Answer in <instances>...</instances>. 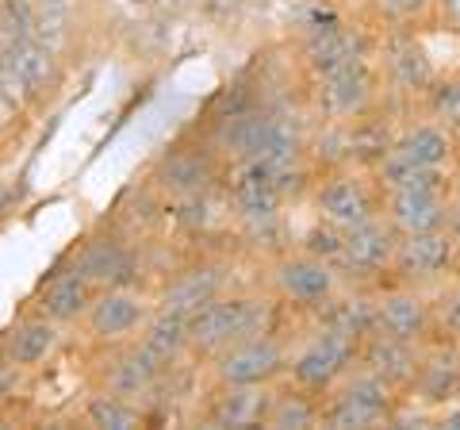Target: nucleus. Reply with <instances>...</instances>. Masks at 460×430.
<instances>
[{"instance_id":"f257e3e1","label":"nucleus","mask_w":460,"mask_h":430,"mask_svg":"<svg viewBox=\"0 0 460 430\" xmlns=\"http://www.w3.org/2000/svg\"><path fill=\"white\" fill-rule=\"evenodd\" d=\"M219 147L234 162H269L272 169H292L304 166V139L292 123L277 112L261 108H242L223 120Z\"/></svg>"},{"instance_id":"f03ea898","label":"nucleus","mask_w":460,"mask_h":430,"mask_svg":"<svg viewBox=\"0 0 460 430\" xmlns=\"http://www.w3.org/2000/svg\"><path fill=\"white\" fill-rule=\"evenodd\" d=\"M402 408V392H395L376 372L357 365L334 392L323 399V426L330 430H372L392 426Z\"/></svg>"},{"instance_id":"7ed1b4c3","label":"nucleus","mask_w":460,"mask_h":430,"mask_svg":"<svg viewBox=\"0 0 460 430\" xmlns=\"http://www.w3.org/2000/svg\"><path fill=\"white\" fill-rule=\"evenodd\" d=\"M272 327V304L257 296H215L211 304L189 315L192 346L199 350H226L242 338L265 335Z\"/></svg>"},{"instance_id":"20e7f679","label":"nucleus","mask_w":460,"mask_h":430,"mask_svg":"<svg viewBox=\"0 0 460 430\" xmlns=\"http://www.w3.org/2000/svg\"><path fill=\"white\" fill-rule=\"evenodd\" d=\"M357 350H361V342L357 338L338 335V331H330V327H319L304 346L288 357V372H292L296 384H304V389L326 396L353 372Z\"/></svg>"},{"instance_id":"39448f33","label":"nucleus","mask_w":460,"mask_h":430,"mask_svg":"<svg viewBox=\"0 0 460 430\" xmlns=\"http://www.w3.org/2000/svg\"><path fill=\"white\" fill-rule=\"evenodd\" d=\"M314 208H319V219H330L341 231H349V227L384 215V189L372 177V169L368 177L357 169H338L314 189Z\"/></svg>"},{"instance_id":"423d86ee","label":"nucleus","mask_w":460,"mask_h":430,"mask_svg":"<svg viewBox=\"0 0 460 430\" xmlns=\"http://www.w3.org/2000/svg\"><path fill=\"white\" fill-rule=\"evenodd\" d=\"M361 58H376V39L368 35V27L345 23L341 16H330L307 27L304 35V66L307 74L319 81L334 74L341 66H353Z\"/></svg>"},{"instance_id":"0eeeda50","label":"nucleus","mask_w":460,"mask_h":430,"mask_svg":"<svg viewBox=\"0 0 460 430\" xmlns=\"http://www.w3.org/2000/svg\"><path fill=\"white\" fill-rule=\"evenodd\" d=\"M376 58H380V77L392 85V93H399V96L426 100V93L434 89L441 77L426 50V42L419 39V31H384L376 39Z\"/></svg>"},{"instance_id":"6e6552de","label":"nucleus","mask_w":460,"mask_h":430,"mask_svg":"<svg viewBox=\"0 0 460 430\" xmlns=\"http://www.w3.org/2000/svg\"><path fill=\"white\" fill-rule=\"evenodd\" d=\"M314 96H319V112L330 123H349V120L372 116V108L380 100V74L368 58H361L314 81Z\"/></svg>"},{"instance_id":"1a4fd4ad","label":"nucleus","mask_w":460,"mask_h":430,"mask_svg":"<svg viewBox=\"0 0 460 430\" xmlns=\"http://www.w3.org/2000/svg\"><path fill=\"white\" fill-rule=\"evenodd\" d=\"M460 269L456 242L445 231H422V235H399L392 281L414 284V289H429V284H445V277Z\"/></svg>"},{"instance_id":"9d476101","label":"nucleus","mask_w":460,"mask_h":430,"mask_svg":"<svg viewBox=\"0 0 460 430\" xmlns=\"http://www.w3.org/2000/svg\"><path fill=\"white\" fill-rule=\"evenodd\" d=\"M395 246H399V231L392 223L376 215L361 227H349L345 231V246L338 254V273L341 281H380V277H392V262H395Z\"/></svg>"},{"instance_id":"9b49d317","label":"nucleus","mask_w":460,"mask_h":430,"mask_svg":"<svg viewBox=\"0 0 460 430\" xmlns=\"http://www.w3.org/2000/svg\"><path fill=\"white\" fill-rule=\"evenodd\" d=\"M376 331L426 346V342L438 338L434 300H429L422 289H414V284L392 281V289L376 292Z\"/></svg>"},{"instance_id":"f8f14e48","label":"nucleus","mask_w":460,"mask_h":430,"mask_svg":"<svg viewBox=\"0 0 460 430\" xmlns=\"http://www.w3.org/2000/svg\"><path fill=\"white\" fill-rule=\"evenodd\" d=\"M272 284H277L280 300H288L292 308L319 311L326 300L341 289V273L334 262H323V257L299 250V254H284L277 262Z\"/></svg>"},{"instance_id":"ddd939ff","label":"nucleus","mask_w":460,"mask_h":430,"mask_svg":"<svg viewBox=\"0 0 460 430\" xmlns=\"http://www.w3.org/2000/svg\"><path fill=\"white\" fill-rule=\"evenodd\" d=\"M280 372H288V350L269 331L242 338L215 357V377L223 384H269Z\"/></svg>"},{"instance_id":"4468645a","label":"nucleus","mask_w":460,"mask_h":430,"mask_svg":"<svg viewBox=\"0 0 460 430\" xmlns=\"http://www.w3.org/2000/svg\"><path fill=\"white\" fill-rule=\"evenodd\" d=\"M453 215V193L449 184H429V189H395L384 193V219L399 235H422V231H445Z\"/></svg>"},{"instance_id":"2eb2a0df","label":"nucleus","mask_w":460,"mask_h":430,"mask_svg":"<svg viewBox=\"0 0 460 430\" xmlns=\"http://www.w3.org/2000/svg\"><path fill=\"white\" fill-rule=\"evenodd\" d=\"M277 174L280 169H272L269 162H238L234 181H230V200L250 227H277L284 204Z\"/></svg>"},{"instance_id":"dca6fc26","label":"nucleus","mask_w":460,"mask_h":430,"mask_svg":"<svg viewBox=\"0 0 460 430\" xmlns=\"http://www.w3.org/2000/svg\"><path fill=\"white\" fill-rule=\"evenodd\" d=\"M357 365L376 372V377L392 384L395 392L411 396L414 377H419V369H422V346L419 342H402L395 335H384V331H372L368 338H361Z\"/></svg>"},{"instance_id":"f3484780","label":"nucleus","mask_w":460,"mask_h":430,"mask_svg":"<svg viewBox=\"0 0 460 430\" xmlns=\"http://www.w3.org/2000/svg\"><path fill=\"white\" fill-rule=\"evenodd\" d=\"M411 396L422 408H449L460 404V342L434 338L422 346V369L414 377Z\"/></svg>"},{"instance_id":"a211bd4d","label":"nucleus","mask_w":460,"mask_h":430,"mask_svg":"<svg viewBox=\"0 0 460 430\" xmlns=\"http://www.w3.org/2000/svg\"><path fill=\"white\" fill-rule=\"evenodd\" d=\"M392 154H399L402 162H411V166L453 169L460 147H456V135H453L445 123L422 120V123L402 127V131L395 135V142H392Z\"/></svg>"},{"instance_id":"6ab92c4d","label":"nucleus","mask_w":460,"mask_h":430,"mask_svg":"<svg viewBox=\"0 0 460 430\" xmlns=\"http://www.w3.org/2000/svg\"><path fill=\"white\" fill-rule=\"evenodd\" d=\"M0 77L20 93V100H35V96L47 93L50 81H54V50L42 47L39 39H27L12 50V58L4 62V69H0Z\"/></svg>"},{"instance_id":"aec40b11","label":"nucleus","mask_w":460,"mask_h":430,"mask_svg":"<svg viewBox=\"0 0 460 430\" xmlns=\"http://www.w3.org/2000/svg\"><path fill=\"white\" fill-rule=\"evenodd\" d=\"M319 327H330L338 335H349V338H368L376 331V296L368 289H349V292H334L319 308Z\"/></svg>"},{"instance_id":"412c9836","label":"nucleus","mask_w":460,"mask_h":430,"mask_svg":"<svg viewBox=\"0 0 460 430\" xmlns=\"http://www.w3.org/2000/svg\"><path fill=\"white\" fill-rule=\"evenodd\" d=\"M272 404L269 384H223V392L215 396L208 423L211 426H257L265 423Z\"/></svg>"},{"instance_id":"4be33fe9","label":"nucleus","mask_w":460,"mask_h":430,"mask_svg":"<svg viewBox=\"0 0 460 430\" xmlns=\"http://www.w3.org/2000/svg\"><path fill=\"white\" fill-rule=\"evenodd\" d=\"M146 319V304L131 289H108L100 300H93L89 308V327L96 338H127L138 331V323Z\"/></svg>"},{"instance_id":"5701e85b","label":"nucleus","mask_w":460,"mask_h":430,"mask_svg":"<svg viewBox=\"0 0 460 430\" xmlns=\"http://www.w3.org/2000/svg\"><path fill=\"white\" fill-rule=\"evenodd\" d=\"M77 269L84 277H89L93 284H104V289H127L138 273H135V254L123 246V242L115 238H96L84 246Z\"/></svg>"},{"instance_id":"b1692460","label":"nucleus","mask_w":460,"mask_h":430,"mask_svg":"<svg viewBox=\"0 0 460 430\" xmlns=\"http://www.w3.org/2000/svg\"><path fill=\"white\" fill-rule=\"evenodd\" d=\"M223 269L219 265H196L189 273H181L177 281L165 289L162 296V311H177V315H192L204 304H211L215 296H223Z\"/></svg>"},{"instance_id":"393cba45","label":"nucleus","mask_w":460,"mask_h":430,"mask_svg":"<svg viewBox=\"0 0 460 430\" xmlns=\"http://www.w3.org/2000/svg\"><path fill=\"white\" fill-rule=\"evenodd\" d=\"M265 426H277V430H307V426H323V396L292 381V389L272 392V404H269V415H265Z\"/></svg>"},{"instance_id":"a878e982","label":"nucleus","mask_w":460,"mask_h":430,"mask_svg":"<svg viewBox=\"0 0 460 430\" xmlns=\"http://www.w3.org/2000/svg\"><path fill=\"white\" fill-rule=\"evenodd\" d=\"M89 308H93V281L84 277L81 269L54 277L50 289L42 292V304H39V311L47 315L50 323H74Z\"/></svg>"},{"instance_id":"bb28decb","label":"nucleus","mask_w":460,"mask_h":430,"mask_svg":"<svg viewBox=\"0 0 460 430\" xmlns=\"http://www.w3.org/2000/svg\"><path fill=\"white\" fill-rule=\"evenodd\" d=\"M58 323H50L47 315L42 319H23L20 327H12V335L4 338V354L12 365L20 369H35L58 350Z\"/></svg>"},{"instance_id":"cd10ccee","label":"nucleus","mask_w":460,"mask_h":430,"mask_svg":"<svg viewBox=\"0 0 460 430\" xmlns=\"http://www.w3.org/2000/svg\"><path fill=\"white\" fill-rule=\"evenodd\" d=\"M372 31H422L434 27V0H372L365 8Z\"/></svg>"},{"instance_id":"c85d7f7f","label":"nucleus","mask_w":460,"mask_h":430,"mask_svg":"<svg viewBox=\"0 0 460 430\" xmlns=\"http://www.w3.org/2000/svg\"><path fill=\"white\" fill-rule=\"evenodd\" d=\"M157 377H162V362H157V357L138 342L135 350H127L119 362L111 365L108 384H111V392L135 399V396H150V389L157 384Z\"/></svg>"},{"instance_id":"c756f323","label":"nucleus","mask_w":460,"mask_h":430,"mask_svg":"<svg viewBox=\"0 0 460 430\" xmlns=\"http://www.w3.org/2000/svg\"><path fill=\"white\" fill-rule=\"evenodd\" d=\"M142 346H146L157 362L169 365L192 346V335H189V315H177V311H157L154 319L146 323V335H142Z\"/></svg>"},{"instance_id":"7c9ffc66","label":"nucleus","mask_w":460,"mask_h":430,"mask_svg":"<svg viewBox=\"0 0 460 430\" xmlns=\"http://www.w3.org/2000/svg\"><path fill=\"white\" fill-rule=\"evenodd\" d=\"M162 184L172 193V196H204L208 181H211V166L208 157H199L192 150H181V154H169V162L162 166Z\"/></svg>"},{"instance_id":"2f4dec72","label":"nucleus","mask_w":460,"mask_h":430,"mask_svg":"<svg viewBox=\"0 0 460 430\" xmlns=\"http://www.w3.org/2000/svg\"><path fill=\"white\" fill-rule=\"evenodd\" d=\"M84 419H89V426H104V430L142 426L138 408L127 396H119V392H100V396H93L89 408H84Z\"/></svg>"},{"instance_id":"473e14b6","label":"nucleus","mask_w":460,"mask_h":430,"mask_svg":"<svg viewBox=\"0 0 460 430\" xmlns=\"http://www.w3.org/2000/svg\"><path fill=\"white\" fill-rule=\"evenodd\" d=\"M341 246H345V231H341V227H334L330 219H319L304 235V250L314 254V257H323V262H338Z\"/></svg>"},{"instance_id":"72a5a7b5","label":"nucleus","mask_w":460,"mask_h":430,"mask_svg":"<svg viewBox=\"0 0 460 430\" xmlns=\"http://www.w3.org/2000/svg\"><path fill=\"white\" fill-rule=\"evenodd\" d=\"M434 315H438V338L460 342V284L445 289V292L434 300Z\"/></svg>"},{"instance_id":"f704fd0d","label":"nucleus","mask_w":460,"mask_h":430,"mask_svg":"<svg viewBox=\"0 0 460 430\" xmlns=\"http://www.w3.org/2000/svg\"><path fill=\"white\" fill-rule=\"evenodd\" d=\"M434 27L460 39V0H434Z\"/></svg>"},{"instance_id":"c9c22d12","label":"nucleus","mask_w":460,"mask_h":430,"mask_svg":"<svg viewBox=\"0 0 460 430\" xmlns=\"http://www.w3.org/2000/svg\"><path fill=\"white\" fill-rule=\"evenodd\" d=\"M39 8H62V12H74L77 8V0H35Z\"/></svg>"},{"instance_id":"e433bc0d","label":"nucleus","mask_w":460,"mask_h":430,"mask_svg":"<svg viewBox=\"0 0 460 430\" xmlns=\"http://www.w3.org/2000/svg\"><path fill=\"white\" fill-rule=\"evenodd\" d=\"M338 4H345V8H361V12H365V8L372 4V0H338Z\"/></svg>"}]
</instances>
